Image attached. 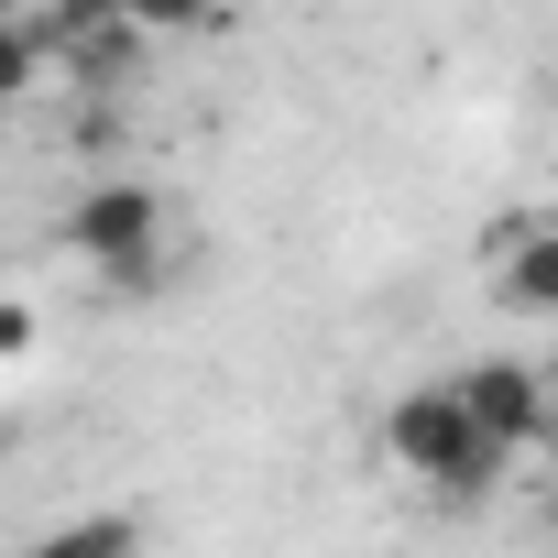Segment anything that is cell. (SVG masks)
<instances>
[{"instance_id": "6da1fadb", "label": "cell", "mask_w": 558, "mask_h": 558, "mask_svg": "<svg viewBox=\"0 0 558 558\" xmlns=\"http://www.w3.org/2000/svg\"><path fill=\"white\" fill-rule=\"evenodd\" d=\"M384 460H395L416 493H438V504H482L514 449L482 438V416L460 405V384H405V395L384 405Z\"/></svg>"}, {"instance_id": "7a4b0ae2", "label": "cell", "mask_w": 558, "mask_h": 558, "mask_svg": "<svg viewBox=\"0 0 558 558\" xmlns=\"http://www.w3.org/2000/svg\"><path fill=\"white\" fill-rule=\"evenodd\" d=\"M165 241H175V208H165V186H143V175H99V186H77V208H66V252L99 274V286H154V274H165Z\"/></svg>"}, {"instance_id": "3957f363", "label": "cell", "mask_w": 558, "mask_h": 558, "mask_svg": "<svg viewBox=\"0 0 558 558\" xmlns=\"http://www.w3.org/2000/svg\"><path fill=\"white\" fill-rule=\"evenodd\" d=\"M460 384V405L482 416V438L493 449H536L547 427H558V384H547V362H471V373H449Z\"/></svg>"}, {"instance_id": "277c9868", "label": "cell", "mask_w": 558, "mask_h": 558, "mask_svg": "<svg viewBox=\"0 0 558 558\" xmlns=\"http://www.w3.org/2000/svg\"><path fill=\"white\" fill-rule=\"evenodd\" d=\"M493 296L514 318H558V219H504L493 241Z\"/></svg>"}, {"instance_id": "5b68a950", "label": "cell", "mask_w": 558, "mask_h": 558, "mask_svg": "<svg viewBox=\"0 0 558 558\" xmlns=\"http://www.w3.org/2000/svg\"><path fill=\"white\" fill-rule=\"evenodd\" d=\"M23 558H143V525H132V514H77V525L34 536Z\"/></svg>"}, {"instance_id": "8992f818", "label": "cell", "mask_w": 558, "mask_h": 558, "mask_svg": "<svg viewBox=\"0 0 558 558\" xmlns=\"http://www.w3.org/2000/svg\"><path fill=\"white\" fill-rule=\"evenodd\" d=\"M132 132H121V99H77L66 110V154H88V165H110Z\"/></svg>"}, {"instance_id": "52a82bcc", "label": "cell", "mask_w": 558, "mask_h": 558, "mask_svg": "<svg viewBox=\"0 0 558 558\" xmlns=\"http://www.w3.org/2000/svg\"><path fill=\"white\" fill-rule=\"evenodd\" d=\"M208 12H219V0H132V23H143V34H197Z\"/></svg>"}, {"instance_id": "ba28073f", "label": "cell", "mask_w": 558, "mask_h": 558, "mask_svg": "<svg viewBox=\"0 0 558 558\" xmlns=\"http://www.w3.org/2000/svg\"><path fill=\"white\" fill-rule=\"evenodd\" d=\"M536 525H547V536H558V482H547V493H536Z\"/></svg>"}, {"instance_id": "9c48e42d", "label": "cell", "mask_w": 558, "mask_h": 558, "mask_svg": "<svg viewBox=\"0 0 558 558\" xmlns=\"http://www.w3.org/2000/svg\"><path fill=\"white\" fill-rule=\"evenodd\" d=\"M547 384H558V351H547Z\"/></svg>"}]
</instances>
